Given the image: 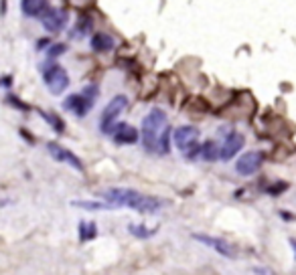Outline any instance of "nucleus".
<instances>
[{
  "mask_svg": "<svg viewBox=\"0 0 296 275\" xmlns=\"http://www.w3.org/2000/svg\"><path fill=\"white\" fill-rule=\"evenodd\" d=\"M102 198L110 203L114 208L116 206H130L134 210L142 212V215H156L166 203L160 201L156 196H146L138 190L132 189H108L102 192Z\"/></svg>",
  "mask_w": 296,
  "mask_h": 275,
  "instance_id": "f257e3e1",
  "label": "nucleus"
},
{
  "mask_svg": "<svg viewBox=\"0 0 296 275\" xmlns=\"http://www.w3.org/2000/svg\"><path fill=\"white\" fill-rule=\"evenodd\" d=\"M165 128H166V114L160 107L150 109V114L142 121V142H144L146 152H156L158 138Z\"/></svg>",
  "mask_w": 296,
  "mask_h": 275,
  "instance_id": "f03ea898",
  "label": "nucleus"
},
{
  "mask_svg": "<svg viewBox=\"0 0 296 275\" xmlns=\"http://www.w3.org/2000/svg\"><path fill=\"white\" fill-rule=\"evenodd\" d=\"M172 140H175L177 148L187 156L189 160H195L201 154V146H199V132L193 126H181L172 132Z\"/></svg>",
  "mask_w": 296,
  "mask_h": 275,
  "instance_id": "7ed1b4c3",
  "label": "nucleus"
},
{
  "mask_svg": "<svg viewBox=\"0 0 296 275\" xmlns=\"http://www.w3.org/2000/svg\"><path fill=\"white\" fill-rule=\"evenodd\" d=\"M128 105V97L126 95H116L112 102H110L104 111H102V118H100V132L102 134H112L114 126H116V120L122 111L126 109Z\"/></svg>",
  "mask_w": 296,
  "mask_h": 275,
  "instance_id": "20e7f679",
  "label": "nucleus"
},
{
  "mask_svg": "<svg viewBox=\"0 0 296 275\" xmlns=\"http://www.w3.org/2000/svg\"><path fill=\"white\" fill-rule=\"evenodd\" d=\"M43 77H45V83L49 87V91H51L53 95H61L65 89H67V85H69V75L67 71L57 65V63H51L45 71H43Z\"/></svg>",
  "mask_w": 296,
  "mask_h": 275,
  "instance_id": "39448f33",
  "label": "nucleus"
},
{
  "mask_svg": "<svg viewBox=\"0 0 296 275\" xmlns=\"http://www.w3.org/2000/svg\"><path fill=\"white\" fill-rule=\"evenodd\" d=\"M264 164V154L258 152V150H250V152H245L236 164V170L240 176H254V174L262 168Z\"/></svg>",
  "mask_w": 296,
  "mask_h": 275,
  "instance_id": "423d86ee",
  "label": "nucleus"
},
{
  "mask_svg": "<svg viewBox=\"0 0 296 275\" xmlns=\"http://www.w3.org/2000/svg\"><path fill=\"white\" fill-rule=\"evenodd\" d=\"M193 239L195 241H199V243H203V245H207V247H211V249H215V251L219 253V255H223V257H229V259H236L238 257V249H236V245H231L229 241H225V239H219V237H211V235H193Z\"/></svg>",
  "mask_w": 296,
  "mask_h": 275,
  "instance_id": "0eeeda50",
  "label": "nucleus"
},
{
  "mask_svg": "<svg viewBox=\"0 0 296 275\" xmlns=\"http://www.w3.org/2000/svg\"><path fill=\"white\" fill-rule=\"evenodd\" d=\"M43 27L47 33H59L67 24V10L65 8H49L41 17Z\"/></svg>",
  "mask_w": 296,
  "mask_h": 275,
  "instance_id": "6e6552de",
  "label": "nucleus"
},
{
  "mask_svg": "<svg viewBox=\"0 0 296 275\" xmlns=\"http://www.w3.org/2000/svg\"><path fill=\"white\" fill-rule=\"evenodd\" d=\"M243 146H245V136H243V134H240V132H231V134L225 138L223 146H221L219 158L223 160V162H229V160H231L233 156H236Z\"/></svg>",
  "mask_w": 296,
  "mask_h": 275,
  "instance_id": "1a4fd4ad",
  "label": "nucleus"
},
{
  "mask_svg": "<svg viewBox=\"0 0 296 275\" xmlns=\"http://www.w3.org/2000/svg\"><path fill=\"white\" fill-rule=\"evenodd\" d=\"M47 150H49V154H51L57 162H65V164H69L71 168H75V170H79V172H83V162L73 154V152H69L67 148H63V146H59V144H55V142H51L47 146Z\"/></svg>",
  "mask_w": 296,
  "mask_h": 275,
  "instance_id": "9d476101",
  "label": "nucleus"
},
{
  "mask_svg": "<svg viewBox=\"0 0 296 275\" xmlns=\"http://www.w3.org/2000/svg\"><path fill=\"white\" fill-rule=\"evenodd\" d=\"M95 102H92V99H88L83 93H75V95H69L65 102H63V107L67 111H73L77 118H83V116H88V111L93 107Z\"/></svg>",
  "mask_w": 296,
  "mask_h": 275,
  "instance_id": "9b49d317",
  "label": "nucleus"
},
{
  "mask_svg": "<svg viewBox=\"0 0 296 275\" xmlns=\"http://www.w3.org/2000/svg\"><path fill=\"white\" fill-rule=\"evenodd\" d=\"M112 136H114V142L116 144H136L138 142V130L130 126V123H116L114 130H112Z\"/></svg>",
  "mask_w": 296,
  "mask_h": 275,
  "instance_id": "f8f14e48",
  "label": "nucleus"
},
{
  "mask_svg": "<svg viewBox=\"0 0 296 275\" xmlns=\"http://www.w3.org/2000/svg\"><path fill=\"white\" fill-rule=\"evenodd\" d=\"M49 8H51L49 6V0H22V12L27 17L41 18Z\"/></svg>",
  "mask_w": 296,
  "mask_h": 275,
  "instance_id": "ddd939ff",
  "label": "nucleus"
},
{
  "mask_svg": "<svg viewBox=\"0 0 296 275\" xmlns=\"http://www.w3.org/2000/svg\"><path fill=\"white\" fill-rule=\"evenodd\" d=\"M92 49L95 53H108L114 49V39L106 33H95L92 36Z\"/></svg>",
  "mask_w": 296,
  "mask_h": 275,
  "instance_id": "4468645a",
  "label": "nucleus"
},
{
  "mask_svg": "<svg viewBox=\"0 0 296 275\" xmlns=\"http://www.w3.org/2000/svg\"><path fill=\"white\" fill-rule=\"evenodd\" d=\"M219 152H221V146L215 142V140H207L203 146H201V156L203 160L207 162H215L219 158Z\"/></svg>",
  "mask_w": 296,
  "mask_h": 275,
  "instance_id": "2eb2a0df",
  "label": "nucleus"
},
{
  "mask_svg": "<svg viewBox=\"0 0 296 275\" xmlns=\"http://www.w3.org/2000/svg\"><path fill=\"white\" fill-rule=\"evenodd\" d=\"M73 206H79L85 210H110L114 208L110 203H93V201H73Z\"/></svg>",
  "mask_w": 296,
  "mask_h": 275,
  "instance_id": "dca6fc26",
  "label": "nucleus"
},
{
  "mask_svg": "<svg viewBox=\"0 0 296 275\" xmlns=\"http://www.w3.org/2000/svg\"><path fill=\"white\" fill-rule=\"evenodd\" d=\"M95 235H97L95 223H85V221L79 223V239L81 241H90V239H93Z\"/></svg>",
  "mask_w": 296,
  "mask_h": 275,
  "instance_id": "f3484780",
  "label": "nucleus"
},
{
  "mask_svg": "<svg viewBox=\"0 0 296 275\" xmlns=\"http://www.w3.org/2000/svg\"><path fill=\"white\" fill-rule=\"evenodd\" d=\"M156 152H158V154H168V152H170V128H168V126L163 130V134H160V138H158Z\"/></svg>",
  "mask_w": 296,
  "mask_h": 275,
  "instance_id": "a211bd4d",
  "label": "nucleus"
},
{
  "mask_svg": "<svg viewBox=\"0 0 296 275\" xmlns=\"http://www.w3.org/2000/svg\"><path fill=\"white\" fill-rule=\"evenodd\" d=\"M92 29H93V20H92V17H88V15L79 17L75 33H77V34H88V33H92Z\"/></svg>",
  "mask_w": 296,
  "mask_h": 275,
  "instance_id": "6ab92c4d",
  "label": "nucleus"
},
{
  "mask_svg": "<svg viewBox=\"0 0 296 275\" xmlns=\"http://www.w3.org/2000/svg\"><path fill=\"white\" fill-rule=\"evenodd\" d=\"M130 233L134 235V237H138V239H148V237H152L154 233H156V229H152V231H148V227H144V224H130Z\"/></svg>",
  "mask_w": 296,
  "mask_h": 275,
  "instance_id": "aec40b11",
  "label": "nucleus"
},
{
  "mask_svg": "<svg viewBox=\"0 0 296 275\" xmlns=\"http://www.w3.org/2000/svg\"><path fill=\"white\" fill-rule=\"evenodd\" d=\"M41 114H43V118H45L49 123H51L53 130H55L57 134H63V130H65V123L57 118V114H45V111H41Z\"/></svg>",
  "mask_w": 296,
  "mask_h": 275,
  "instance_id": "412c9836",
  "label": "nucleus"
},
{
  "mask_svg": "<svg viewBox=\"0 0 296 275\" xmlns=\"http://www.w3.org/2000/svg\"><path fill=\"white\" fill-rule=\"evenodd\" d=\"M67 51V45L65 43H55V45H51L47 49V57L49 59H57V57H61Z\"/></svg>",
  "mask_w": 296,
  "mask_h": 275,
  "instance_id": "4be33fe9",
  "label": "nucleus"
},
{
  "mask_svg": "<svg viewBox=\"0 0 296 275\" xmlns=\"http://www.w3.org/2000/svg\"><path fill=\"white\" fill-rule=\"evenodd\" d=\"M286 189H288V184H286V182H276V184H272V186H270V189H268V194L278 196L280 192H284Z\"/></svg>",
  "mask_w": 296,
  "mask_h": 275,
  "instance_id": "5701e85b",
  "label": "nucleus"
},
{
  "mask_svg": "<svg viewBox=\"0 0 296 275\" xmlns=\"http://www.w3.org/2000/svg\"><path fill=\"white\" fill-rule=\"evenodd\" d=\"M290 245H292V249H294V251H296V241H294V239L290 241Z\"/></svg>",
  "mask_w": 296,
  "mask_h": 275,
  "instance_id": "b1692460",
  "label": "nucleus"
}]
</instances>
